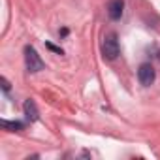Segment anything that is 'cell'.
Segmentation results:
<instances>
[{
	"label": "cell",
	"mask_w": 160,
	"mask_h": 160,
	"mask_svg": "<svg viewBox=\"0 0 160 160\" xmlns=\"http://www.w3.org/2000/svg\"><path fill=\"white\" fill-rule=\"evenodd\" d=\"M45 45H47L49 51H53V53H57V55H62V49H60V47H57V45H53V43H49V42H47Z\"/></svg>",
	"instance_id": "cell-7"
},
{
	"label": "cell",
	"mask_w": 160,
	"mask_h": 160,
	"mask_svg": "<svg viewBox=\"0 0 160 160\" xmlns=\"http://www.w3.org/2000/svg\"><path fill=\"white\" fill-rule=\"evenodd\" d=\"M154 77H156V73H154L152 64L145 62V64L139 66V70H138V79H139V83H141L143 87H151V85L154 83Z\"/></svg>",
	"instance_id": "cell-3"
},
{
	"label": "cell",
	"mask_w": 160,
	"mask_h": 160,
	"mask_svg": "<svg viewBox=\"0 0 160 160\" xmlns=\"http://www.w3.org/2000/svg\"><path fill=\"white\" fill-rule=\"evenodd\" d=\"M0 126H2L4 130H10V132H21V130L25 128V122H21V121H6V119H2V121H0Z\"/></svg>",
	"instance_id": "cell-6"
},
{
	"label": "cell",
	"mask_w": 160,
	"mask_h": 160,
	"mask_svg": "<svg viewBox=\"0 0 160 160\" xmlns=\"http://www.w3.org/2000/svg\"><path fill=\"white\" fill-rule=\"evenodd\" d=\"M25 64H27V70L30 73H38V72H42L45 68V62L42 60V57L38 55V51L32 45L25 47Z\"/></svg>",
	"instance_id": "cell-2"
},
{
	"label": "cell",
	"mask_w": 160,
	"mask_h": 160,
	"mask_svg": "<svg viewBox=\"0 0 160 160\" xmlns=\"http://www.w3.org/2000/svg\"><path fill=\"white\" fill-rule=\"evenodd\" d=\"M0 83H2V89H4V92H8L10 91V81L6 77H0Z\"/></svg>",
	"instance_id": "cell-8"
},
{
	"label": "cell",
	"mask_w": 160,
	"mask_h": 160,
	"mask_svg": "<svg viewBox=\"0 0 160 160\" xmlns=\"http://www.w3.org/2000/svg\"><path fill=\"white\" fill-rule=\"evenodd\" d=\"M23 111H25V117L30 121V122H34V121H38V108H36V102L34 100H27L25 104H23Z\"/></svg>",
	"instance_id": "cell-5"
},
{
	"label": "cell",
	"mask_w": 160,
	"mask_h": 160,
	"mask_svg": "<svg viewBox=\"0 0 160 160\" xmlns=\"http://www.w3.org/2000/svg\"><path fill=\"white\" fill-rule=\"evenodd\" d=\"M106 10H108V15L111 21H119L124 12V0H109Z\"/></svg>",
	"instance_id": "cell-4"
},
{
	"label": "cell",
	"mask_w": 160,
	"mask_h": 160,
	"mask_svg": "<svg viewBox=\"0 0 160 160\" xmlns=\"http://www.w3.org/2000/svg\"><path fill=\"white\" fill-rule=\"evenodd\" d=\"M121 53V45H119V38L115 32H109L104 36V42H102V55L106 60H115Z\"/></svg>",
	"instance_id": "cell-1"
},
{
	"label": "cell",
	"mask_w": 160,
	"mask_h": 160,
	"mask_svg": "<svg viewBox=\"0 0 160 160\" xmlns=\"http://www.w3.org/2000/svg\"><path fill=\"white\" fill-rule=\"evenodd\" d=\"M156 57H158V60H160V51H158V55H156Z\"/></svg>",
	"instance_id": "cell-9"
}]
</instances>
